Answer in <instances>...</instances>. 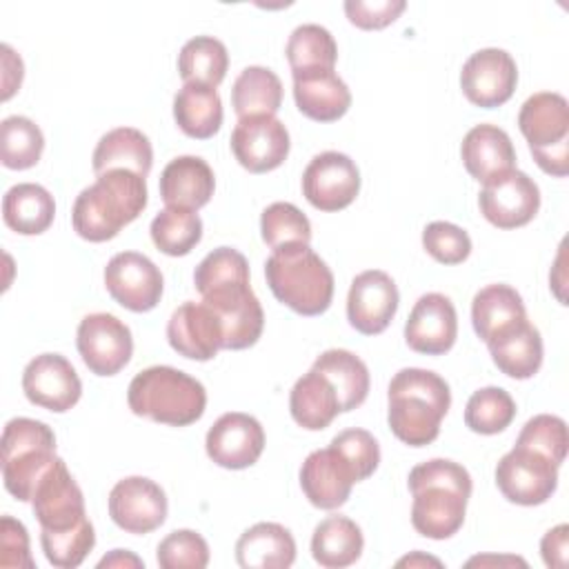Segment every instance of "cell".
<instances>
[{"instance_id": "cell-14", "label": "cell", "mask_w": 569, "mask_h": 569, "mask_svg": "<svg viewBox=\"0 0 569 569\" xmlns=\"http://www.w3.org/2000/svg\"><path fill=\"white\" fill-rule=\"evenodd\" d=\"M518 67L509 51L498 47L478 49L467 58L460 71V87L469 102L493 109L505 104L516 89Z\"/></svg>"}, {"instance_id": "cell-3", "label": "cell", "mask_w": 569, "mask_h": 569, "mask_svg": "<svg viewBox=\"0 0 569 569\" xmlns=\"http://www.w3.org/2000/svg\"><path fill=\"white\" fill-rule=\"evenodd\" d=\"M147 207V182L131 169H109L84 187L71 209L73 231L89 242H104L133 222Z\"/></svg>"}, {"instance_id": "cell-37", "label": "cell", "mask_w": 569, "mask_h": 569, "mask_svg": "<svg viewBox=\"0 0 569 569\" xmlns=\"http://www.w3.org/2000/svg\"><path fill=\"white\" fill-rule=\"evenodd\" d=\"M229 67L227 47L213 36H196L187 40L178 56V73L184 82L218 87Z\"/></svg>"}, {"instance_id": "cell-52", "label": "cell", "mask_w": 569, "mask_h": 569, "mask_svg": "<svg viewBox=\"0 0 569 569\" xmlns=\"http://www.w3.org/2000/svg\"><path fill=\"white\" fill-rule=\"evenodd\" d=\"M0 51H2V69H4L2 71V100H9L22 82V60H20V56H16V51L9 44H2Z\"/></svg>"}, {"instance_id": "cell-19", "label": "cell", "mask_w": 569, "mask_h": 569, "mask_svg": "<svg viewBox=\"0 0 569 569\" xmlns=\"http://www.w3.org/2000/svg\"><path fill=\"white\" fill-rule=\"evenodd\" d=\"M204 447L218 467L247 469L264 449V429L253 416L229 411L209 427Z\"/></svg>"}, {"instance_id": "cell-48", "label": "cell", "mask_w": 569, "mask_h": 569, "mask_svg": "<svg viewBox=\"0 0 569 569\" xmlns=\"http://www.w3.org/2000/svg\"><path fill=\"white\" fill-rule=\"evenodd\" d=\"M331 447L345 456V460L353 467L358 482L367 480L380 462V447L378 440L367 429H345L338 436H333Z\"/></svg>"}, {"instance_id": "cell-43", "label": "cell", "mask_w": 569, "mask_h": 569, "mask_svg": "<svg viewBox=\"0 0 569 569\" xmlns=\"http://www.w3.org/2000/svg\"><path fill=\"white\" fill-rule=\"evenodd\" d=\"M233 282H249V262L240 251L231 247H218L209 251L193 271V284L200 296Z\"/></svg>"}, {"instance_id": "cell-15", "label": "cell", "mask_w": 569, "mask_h": 569, "mask_svg": "<svg viewBox=\"0 0 569 569\" xmlns=\"http://www.w3.org/2000/svg\"><path fill=\"white\" fill-rule=\"evenodd\" d=\"M167 496L158 482L144 476H129L109 491V516L127 533H151L167 518Z\"/></svg>"}, {"instance_id": "cell-50", "label": "cell", "mask_w": 569, "mask_h": 569, "mask_svg": "<svg viewBox=\"0 0 569 569\" xmlns=\"http://www.w3.org/2000/svg\"><path fill=\"white\" fill-rule=\"evenodd\" d=\"M0 565L7 569H33L27 527L11 516L0 520Z\"/></svg>"}, {"instance_id": "cell-7", "label": "cell", "mask_w": 569, "mask_h": 569, "mask_svg": "<svg viewBox=\"0 0 569 569\" xmlns=\"http://www.w3.org/2000/svg\"><path fill=\"white\" fill-rule=\"evenodd\" d=\"M518 127L538 167L549 176L569 171V104L556 91L529 96L518 113Z\"/></svg>"}, {"instance_id": "cell-11", "label": "cell", "mask_w": 569, "mask_h": 569, "mask_svg": "<svg viewBox=\"0 0 569 569\" xmlns=\"http://www.w3.org/2000/svg\"><path fill=\"white\" fill-rule=\"evenodd\" d=\"M109 296L129 311H151L162 298V273L144 253L120 251L104 267Z\"/></svg>"}, {"instance_id": "cell-34", "label": "cell", "mask_w": 569, "mask_h": 569, "mask_svg": "<svg viewBox=\"0 0 569 569\" xmlns=\"http://www.w3.org/2000/svg\"><path fill=\"white\" fill-rule=\"evenodd\" d=\"M525 318V302L520 293L509 284H487L471 300V322L478 338L485 342Z\"/></svg>"}, {"instance_id": "cell-33", "label": "cell", "mask_w": 569, "mask_h": 569, "mask_svg": "<svg viewBox=\"0 0 569 569\" xmlns=\"http://www.w3.org/2000/svg\"><path fill=\"white\" fill-rule=\"evenodd\" d=\"M173 118L189 138L207 140L218 133L222 124V100L216 87L184 82L173 96Z\"/></svg>"}, {"instance_id": "cell-35", "label": "cell", "mask_w": 569, "mask_h": 569, "mask_svg": "<svg viewBox=\"0 0 569 569\" xmlns=\"http://www.w3.org/2000/svg\"><path fill=\"white\" fill-rule=\"evenodd\" d=\"M311 369L333 385L340 411H351L365 402L369 393V369L356 353L347 349H327L316 358Z\"/></svg>"}, {"instance_id": "cell-38", "label": "cell", "mask_w": 569, "mask_h": 569, "mask_svg": "<svg viewBox=\"0 0 569 569\" xmlns=\"http://www.w3.org/2000/svg\"><path fill=\"white\" fill-rule=\"evenodd\" d=\"M284 53L291 71L333 69L338 60V44L329 29L316 22H305L291 31Z\"/></svg>"}, {"instance_id": "cell-46", "label": "cell", "mask_w": 569, "mask_h": 569, "mask_svg": "<svg viewBox=\"0 0 569 569\" xmlns=\"http://www.w3.org/2000/svg\"><path fill=\"white\" fill-rule=\"evenodd\" d=\"M156 560L162 569H204L209 565V545L193 529H176L160 540Z\"/></svg>"}, {"instance_id": "cell-10", "label": "cell", "mask_w": 569, "mask_h": 569, "mask_svg": "<svg viewBox=\"0 0 569 569\" xmlns=\"http://www.w3.org/2000/svg\"><path fill=\"white\" fill-rule=\"evenodd\" d=\"M360 191V171L356 162L340 151L313 156L302 173V193L320 211H340L349 207Z\"/></svg>"}, {"instance_id": "cell-49", "label": "cell", "mask_w": 569, "mask_h": 569, "mask_svg": "<svg viewBox=\"0 0 569 569\" xmlns=\"http://www.w3.org/2000/svg\"><path fill=\"white\" fill-rule=\"evenodd\" d=\"M405 7V0H347L345 13L349 22L360 29H382L391 24Z\"/></svg>"}, {"instance_id": "cell-39", "label": "cell", "mask_w": 569, "mask_h": 569, "mask_svg": "<svg viewBox=\"0 0 569 569\" xmlns=\"http://www.w3.org/2000/svg\"><path fill=\"white\" fill-rule=\"evenodd\" d=\"M151 240L167 256H187L202 238V220L191 209L164 207L151 220Z\"/></svg>"}, {"instance_id": "cell-41", "label": "cell", "mask_w": 569, "mask_h": 569, "mask_svg": "<svg viewBox=\"0 0 569 569\" xmlns=\"http://www.w3.org/2000/svg\"><path fill=\"white\" fill-rule=\"evenodd\" d=\"M516 418V402L502 387H482L471 393L465 407V425L482 436L505 431Z\"/></svg>"}, {"instance_id": "cell-2", "label": "cell", "mask_w": 569, "mask_h": 569, "mask_svg": "<svg viewBox=\"0 0 569 569\" xmlns=\"http://www.w3.org/2000/svg\"><path fill=\"white\" fill-rule=\"evenodd\" d=\"M387 422L393 436L409 447H425L440 433L451 407V391L442 376L429 369H400L389 382Z\"/></svg>"}, {"instance_id": "cell-36", "label": "cell", "mask_w": 569, "mask_h": 569, "mask_svg": "<svg viewBox=\"0 0 569 569\" xmlns=\"http://www.w3.org/2000/svg\"><path fill=\"white\" fill-rule=\"evenodd\" d=\"M231 104L238 118L276 116L282 104V82L269 67H244L233 80Z\"/></svg>"}, {"instance_id": "cell-4", "label": "cell", "mask_w": 569, "mask_h": 569, "mask_svg": "<svg viewBox=\"0 0 569 569\" xmlns=\"http://www.w3.org/2000/svg\"><path fill=\"white\" fill-rule=\"evenodd\" d=\"M264 278L276 300L300 316H320L331 305L333 273L307 242L273 249Z\"/></svg>"}, {"instance_id": "cell-28", "label": "cell", "mask_w": 569, "mask_h": 569, "mask_svg": "<svg viewBox=\"0 0 569 569\" xmlns=\"http://www.w3.org/2000/svg\"><path fill=\"white\" fill-rule=\"evenodd\" d=\"M236 560L242 569H287L296 560V540L278 522H256L238 538Z\"/></svg>"}, {"instance_id": "cell-20", "label": "cell", "mask_w": 569, "mask_h": 569, "mask_svg": "<svg viewBox=\"0 0 569 569\" xmlns=\"http://www.w3.org/2000/svg\"><path fill=\"white\" fill-rule=\"evenodd\" d=\"M31 507L40 529H69L87 518L82 489L69 473L62 458H56V462L38 480L31 496Z\"/></svg>"}, {"instance_id": "cell-24", "label": "cell", "mask_w": 569, "mask_h": 569, "mask_svg": "<svg viewBox=\"0 0 569 569\" xmlns=\"http://www.w3.org/2000/svg\"><path fill=\"white\" fill-rule=\"evenodd\" d=\"M293 73V100L302 116L316 122H333L351 107V91L333 69Z\"/></svg>"}, {"instance_id": "cell-42", "label": "cell", "mask_w": 569, "mask_h": 569, "mask_svg": "<svg viewBox=\"0 0 569 569\" xmlns=\"http://www.w3.org/2000/svg\"><path fill=\"white\" fill-rule=\"evenodd\" d=\"M40 545L49 565L58 569H76L96 545L93 525L84 518L69 529H40Z\"/></svg>"}, {"instance_id": "cell-13", "label": "cell", "mask_w": 569, "mask_h": 569, "mask_svg": "<svg viewBox=\"0 0 569 569\" xmlns=\"http://www.w3.org/2000/svg\"><path fill=\"white\" fill-rule=\"evenodd\" d=\"M478 207L493 227L516 229L531 222L538 213L540 189L525 171L511 169L482 184Z\"/></svg>"}, {"instance_id": "cell-40", "label": "cell", "mask_w": 569, "mask_h": 569, "mask_svg": "<svg viewBox=\"0 0 569 569\" xmlns=\"http://www.w3.org/2000/svg\"><path fill=\"white\" fill-rule=\"evenodd\" d=\"M44 149L40 127L27 116H9L0 124V160L7 169H31Z\"/></svg>"}, {"instance_id": "cell-44", "label": "cell", "mask_w": 569, "mask_h": 569, "mask_svg": "<svg viewBox=\"0 0 569 569\" xmlns=\"http://www.w3.org/2000/svg\"><path fill=\"white\" fill-rule=\"evenodd\" d=\"M260 233L271 249H280L293 242L309 244L311 222L296 204L271 202L260 216Z\"/></svg>"}, {"instance_id": "cell-9", "label": "cell", "mask_w": 569, "mask_h": 569, "mask_svg": "<svg viewBox=\"0 0 569 569\" xmlns=\"http://www.w3.org/2000/svg\"><path fill=\"white\" fill-rule=\"evenodd\" d=\"M76 347L91 373L116 376L131 360L133 338L120 318L98 311L80 320Z\"/></svg>"}, {"instance_id": "cell-16", "label": "cell", "mask_w": 569, "mask_h": 569, "mask_svg": "<svg viewBox=\"0 0 569 569\" xmlns=\"http://www.w3.org/2000/svg\"><path fill=\"white\" fill-rule=\"evenodd\" d=\"M289 131L276 116L238 118L231 131V151L251 173L278 169L289 156Z\"/></svg>"}, {"instance_id": "cell-23", "label": "cell", "mask_w": 569, "mask_h": 569, "mask_svg": "<svg viewBox=\"0 0 569 569\" xmlns=\"http://www.w3.org/2000/svg\"><path fill=\"white\" fill-rule=\"evenodd\" d=\"M167 340L184 358L211 360L222 349V327L204 302H182L167 322Z\"/></svg>"}, {"instance_id": "cell-45", "label": "cell", "mask_w": 569, "mask_h": 569, "mask_svg": "<svg viewBox=\"0 0 569 569\" xmlns=\"http://www.w3.org/2000/svg\"><path fill=\"white\" fill-rule=\"evenodd\" d=\"M567 445H569L567 425L562 418L551 416V413H538V416L529 418L516 440V447L531 449V451L549 458L558 467L562 465V460L567 456Z\"/></svg>"}, {"instance_id": "cell-27", "label": "cell", "mask_w": 569, "mask_h": 569, "mask_svg": "<svg viewBox=\"0 0 569 569\" xmlns=\"http://www.w3.org/2000/svg\"><path fill=\"white\" fill-rule=\"evenodd\" d=\"M487 347L493 365L516 380L531 378L542 365V338L527 318L493 336Z\"/></svg>"}, {"instance_id": "cell-31", "label": "cell", "mask_w": 569, "mask_h": 569, "mask_svg": "<svg viewBox=\"0 0 569 569\" xmlns=\"http://www.w3.org/2000/svg\"><path fill=\"white\" fill-rule=\"evenodd\" d=\"M289 411H291V418L302 429L320 431L329 427L333 418L340 413L338 393L322 373H318L316 369H309L291 387Z\"/></svg>"}, {"instance_id": "cell-8", "label": "cell", "mask_w": 569, "mask_h": 569, "mask_svg": "<svg viewBox=\"0 0 569 569\" xmlns=\"http://www.w3.org/2000/svg\"><path fill=\"white\" fill-rule=\"evenodd\" d=\"M496 485L509 502L542 505L558 487V465L531 449L513 447L496 467Z\"/></svg>"}, {"instance_id": "cell-32", "label": "cell", "mask_w": 569, "mask_h": 569, "mask_svg": "<svg viewBox=\"0 0 569 569\" xmlns=\"http://www.w3.org/2000/svg\"><path fill=\"white\" fill-rule=\"evenodd\" d=\"M365 538L360 527L347 516H327L311 536V556L325 569H345L362 556Z\"/></svg>"}, {"instance_id": "cell-25", "label": "cell", "mask_w": 569, "mask_h": 569, "mask_svg": "<svg viewBox=\"0 0 569 569\" xmlns=\"http://www.w3.org/2000/svg\"><path fill=\"white\" fill-rule=\"evenodd\" d=\"M460 156L469 176L482 184L516 167V149L509 133L489 122L476 124L467 131Z\"/></svg>"}, {"instance_id": "cell-54", "label": "cell", "mask_w": 569, "mask_h": 569, "mask_svg": "<svg viewBox=\"0 0 569 569\" xmlns=\"http://www.w3.org/2000/svg\"><path fill=\"white\" fill-rule=\"evenodd\" d=\"M416 562H420V565H436V567H440V560H436V558H425V556H420V553H413V556H409V558H402V560H398V565H416Z\"/></svg>"}, {"instance_id": "cell-47", "label": "cell", "mask_w": 569, "mask_h": 569, "mask_svg": "<svg viewBox=\"0 0 569 569\" xmlns=\"http://www.w3.org/2000/svg\"><path fill=\"white\" fill-rule=\"evenodd\" d=\"M422 247L440 264H460L471 253V238L453 222L433 220L422 231Z\"/></svg>"}, {"instance_id": "cell-22", "label": "cell", "mask_w": 569, "mask_h": 569, "mask_svg": "<svg viewBox=\"0 0 569 569\" xmlns=\"http://www.w3.org/2000/svg\"><path fill=\"white\" fill-rule=\"evenodd\" d=\"M456 336L458 316L453 302L436 291L420 296L405 325L409 349L425 356H440L453 347Z\"/></svg>"}, {"instance_id": "cell-29", "label": "cell", "mask_w": 569, "mask_h": 569, "mask_svg": "<svg viewBox=\"0 0 569 569\" xmlns=\"http://www.w3.org/2000/svg\"><path fill=\"white\" fill-rule=\"evenodd\" d=\"M91 160L96 176L109 169H131L147 178L153 164V149L140 129L116 127L98 140Z\"/></svg>"}, {"instance_id": "cell-1", "label": "cell", "mask_w": 569, "mask_h": 569, "mask_svg": "<svg viewBox=\"0 0 569 569\" xmlns=\"http://www.w3.org/2000/svg\"><path fill=\"white\" fill-rule=\"evenodd\" d=\"M407 485L413 496L411 525L420 536L445 540L458 533L471 496V476L462 465L447 458L420 462Z\"/></svg>"}, {"instance_id": "cell-53", "label": "cell", "mask_w": 569, "mask_h": 569, "mask_svg": "<svg viewBox=\"0 0 569 569\" xmlns=\"http://www.w3.org/2000/svg\"><path fill=\"white\" fill-rule=\"evenodd\" d=\"M98 567H142V560L127 549H113L98 562Z\"/></svg>"}, {"instance_id": "cell-21", "label": "cell", "mask_w": 569, "mask_h": 569, "mask_svg": "<svg viewBox=\"0 0 569 569\" xmlns=\"http://www.w3.org/2000/svg\"><path fill=\"white\" fill-rule=\"evenodd\" d=\"M358 482L353 467L331 445L327 449L311 451L300 467V487L307 500L318 509H338Z\"/></svg>"}, {"instance_id": "cell-18", "label": "cell", "mask_w": 569, "mask_h": 569, "mask_svg": "<svg viewBox=\"0 0 569 569\" xmlns=\"http://www.w3.org/2000/svg\"><path fill=\"white\" fill-rule=\"evenodd\" d=\"M400 293L393 278L380 269H369L351 280L347 296V320L365 333H382L398 311Z\"/></svg>"}, {"instance_id": "cell-51", "label": "cell", "mask_w": 569, "mask_h": 569, "mask_svg": "<svg viewBox=\"0 0 569 569\" xmlns=\"http://www.w3.org/2000/svg\"><path fill=\"white\" fill-rule=\"evenodd\" d=\"M567 538H569L567 525H558L542 536L540 553H542V560L547 567L562 569L567 565Z\"/></svg>"}, {"instance_id": "cell-5", "label": "cell", "mask_w": 569, "mask_h": 569, "mask_svg": "<svg viewBox=\"0 0 569 569\" xmlns=\"http://www.w3.org/2000/svg\"><path fill=\"white\" fill-rule=\"evenodd\" d=\"M127 402L136 416L160 425L187 427L202 418L207 391L193 376L176 367L156 365L133 376L127 389Z\"/></svg>"}, {"instance_id": "cell-30", "label": "cell", "mask_w": 569, "mask_h": 569, "mask_svg": "<svg viewBox=\"0 0 569 569\" xmlns=\"http://www.w3.org/2000/svg\"><path fill=\"white\" fill-rule=\"evenodd\" d=\"M56 216L53 196L36 182H18L7 189L2 198L4 224L22 236H38L47 231Z\"/></svg>"}, {"instance_id": "cell-17", "label": "cell", "mask_w": 569, "mask_h": 569, "mask_svg": "<svg viewBox=\"0 0 569 569\" xmlns=\"http://www.w3.org/2000/svg\"><path fill=\"white\" fill-rule=\"evenodd\" d=\"M22 391L31 405L62 413L80 400L82 382L64 356L40 353L22 371Z\"/></svg>"}, {"instance_id": "cell-26", "label": "cell", "mask_w": 569, "mask_h": 569, "mask_svg": "<svg viewBox=\"0 0 569 569\" xmlns=\"http://www.w3.org/2000/svg\"><path fill=\"white\" fill-rule=\"evenodd\" d=\"M160 198L167 207L198 211L216 189V178L200 156H178L160 173Z\"/></svg>"}, {"instance_id": "cell-12", "label": "cell", "mask_w": 569, "mask_h": 569, "mask_svg": "<svg viewBox=\"0 0 569 569\" xmlns=\"http://www.w3.org/2000/svg\"><path fill=\"white\" fill-rule=\"evenodd\" d=\"M202 302L220 320L222 349H247L258 342L264 327V313L249 282L218 287L204 293Z\"/></svg>"}, {"instance_id": "cell-6", "label": "cell", "mask_w": 569, "mask_h": 569, "mask_svg": "<svg viewBox=\"0 0 569 569\" xmlns=\"http://www.w3.org/2000/svg\"><path fill=\"white\" fill-rule=\"evenodd\" d=\"M56 436L33 418H11L2 429V480L20 502H31L42 473L56 462Z\"/></svg>"}]
</instances>
